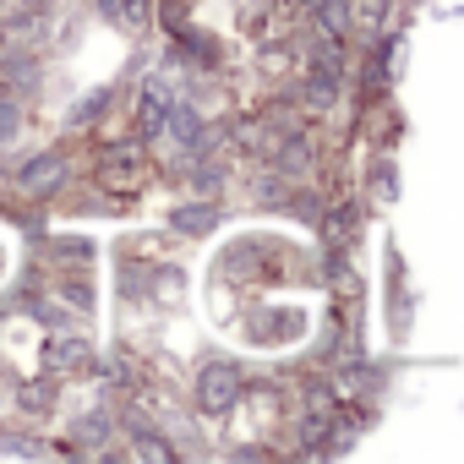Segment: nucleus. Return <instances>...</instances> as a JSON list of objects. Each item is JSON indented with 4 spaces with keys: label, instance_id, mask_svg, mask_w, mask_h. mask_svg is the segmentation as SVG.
Returning <instances> with one entry per match:
<instances>
[{
    "label": "nucleus",
    "instance_id": "f257e3e1",
    "mask_svg": "<svg viewBox=\"0 0 464 464\" xmlns=\"http://www.w3.org/2000/svg\"><path fill=\"white\" fill-rule=\"evenodd\" d=\"M236 399H241V366H229V361L202 366V377H197V410H202V415L236 410Z\"/></svg>",
    "mask_w": 464,
    "mask_h": 464
},
{
    "label": "nucleus",
    "instance_id": "f03ea898",
    "mask_svg": "<svg viewBox=\"0 0 464 464\" xmlns=\"http://www.w3.org/2000/svg\"><path fill=\"white\" fill-rule=\"evenodd\" d=\"M175 99H180L175 77H148V88H142V137H159V131H164Z\"/></svg>",
    "mask_w": 464,
    "mask_h": 464
},
{
    "label": "nucleus",
    "instance_id": "7ed1b4c3",
    "mask_svg": "<svg viewBox=\"0 0 464 464\" xmlns=\"http://www.w3.org/2000/svg\"><path fill=\"white\" fill-rule=\"evenodd\" d=\"M66 180V153H39V159H28L23 169H17V186L28 191V197H44V191H55Z\"/></svg>",
    "mask_w": 464,
    "mask_h": 464
},
{
    "label": "nucleus",
    "instance_id": "20e7f679",
    "mask_svg": "<svg viewBox=\"0 0 464 464\" xmlns=\"http://www.w3.org/2000/svg\"><path fill=\"white\" fill-rule=\"evenodd\" d=\"M164 131H169V137H175L186 153H202V148H208V126H202V121H197V110H186L180 99H175V110H169Z\"/></svg>",
    "mask_w": 464,
    "mask_h": 464
},
{
    "label": "nucleus",
    "instance_id": "39448f33",
    "mask_svg": "<svg viewBox=\"0 0 464 464\" xmlns=\"http://www.w3.org/2000/svg\"><path fill=\"white\" fill-rule=\"evenodd\" d=\"M169 218H175V229H180V236H208L218 213H213L208 202H186V208H175Z\"/></svg>",
    "mask_w": 464,
    "mask_h": 464
},
{
    "label": "nucleus",
    "instance_id": "423d86ee",
    "mask_svg": "<svg viewBox=\"0 0 464 464\" xmlns=\"http://www.w3.org/2000/svg\"><path fill=\"white\" fill-rule=\"evenodd\" d=\"M137 169H142V153H137L131 142L104 153V180H137Z\"/></svg>",
    "mask_w": 464,
    "mask_h": 464
},
{
    "label": "nucleus",
    "instance_id": "0eeeda50",
    "mask_svg": "<svg viewBox=\"0 0 464 464\" xmlns=\"http://www.w3.org/2000/svg\"><path fill=\"white\" fill-rule=\"evenodd\" d=\"M104 104H110V88H93L82 104H72V110H66V126H88V121H99V110H104Z\"/></svg>",
    "mask_w": 464,
    "mask_h": 464
},
{
    "label": "nucleus",
    "instance_id": "6e6552de",
    "mask_svg": "<svg viewBox=\"0 0 464 464\" xmlns=\"http://www.w3.org/2000/svg\"><path fill=\"white\" fill-rule=\"evenodd\" d=\"M312 12H317V23L328 34H344L350 28V6H344V0H312Z\"/></svg>",
    "mask_w": 464,
    "mask_h": 464
},
{
    "label": "nucleus",
    "instance_id": "1a4fd4ad",
    "mask_svg": "<svg viewBox=\"0 0 464 464\" xmlns=\"http://www.w3.org/2000/svg\"><path fill=\"white\" fill-rule=\"evenodd\" d=\"M88 361V344L82 339H55L50 344V366H82Z\"/></svg>",
    "mask_w": 464,
    "mask_h": 464
},
{
    "label": "nucleus",
    "instance_id": "9d476101",
    "mask_svg": "<svg viewBox=\"0 0 464 464\" xmlns=\"http://www.w3.org/2000/svg\"><path fill=\"white\" fill-rule=\"evenodd\" d=\"M148 12H153V0H115V23H126V28H142Z\"/></svg>",
    "mask_w": 464,
    "mask_h": 464
},
{
    "label": "nucleus",
    "instance_id": "9b49d317",
    "mask_svg": "<svg viewBox=\"0 0 464 464\" xmlns=\"http://www.w3.org/2000/svg\"><path fill=\"white\" fill-rule=\"evenodd\" d=\"M17 126H23V110H17L12 99H0V142H12V137H17Z\"/></svg>",
    "mask_w": 464,
    "mask_h": 464
}]
</instances>
